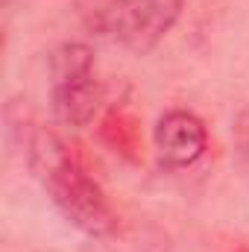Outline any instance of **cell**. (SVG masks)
Instances as JSON below:
<instances>
[{
  "label": "cell",
  "mask_w": 249,
  "mask_h": 252,
  "mask_svg": "<svg viewBox=\"0 0 249 252\" xmlns=\"http://www.w3.org/2000/svg\"><path fill=\"white\" fill-rule=\"evenodd\" d=\"M30 167L73 229L88 238H109L118 229V214L106 190L53 129H38L32 135Z\"/></svg>",
  "instance_id": "1"
},
{
  "label": "cell",
  "mask_w": 249,
  "mask_h": 252,
  "mask_svg": "<svg viewBox=\"0 0 249 252\" xmlns=\"http://www.w3.org/2000/svg\"><path fill=\"white\" fill-rule=\"evenodd\" d=\"M50 103L56 121L70 129H82L94 121L103 103V88L88 44L64 41L50 53Z\"/></svg>",
  "instance_id": "2"
},
{
  "label": "cell",
  "mask_w": 249,
  "mask_h": 252,
  "mask_svg": "<svg viewBox=\"0 0 249 252\" xmlns=\"http://www.w3.org/2000/svg\"><path fill=\"white\" fill-rule=\"evenodd\" d=\"M185 0H112L103 9V27L126 50L144 56L156 50L182 18Z\"/></svg>",
  "instance_id": "3"
},
{
  "label": "cell",
  "mask_w": 249,
  "mask_h": 252,
  "mask_svg": "<svg viewBox=\"0 0 249 252\" xmlns=\"http://www.w3.org/2000/svg\"><path fill=\"white\" fill-rule=\"evenodd\" d=\"M156 150L167 167H190L208 150V129L193 112L173 109L156 124Z\"/></svg>",
  "instance_id": "4"
},
{
  "label": "cell",
  "mask_w": 249,
  "mask_h": 252,
  "mask_svg": "<svg viewBox=\"0 0 249 252\" xmlns=\"http://www.w3.org/2000/svg\"><path fill=\"white\" fill-rule=\"evenodd\" d=\"M238 138H241V147L247 150V156H249V112L241 118V124H238Z\"/></svg>",
  "instance_id": "5"
}]
</instances>
